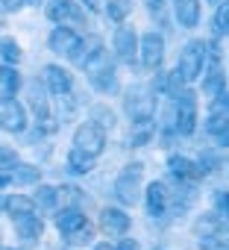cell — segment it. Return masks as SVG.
<instances>
[{
    "mask_svg": "<svg viewBox=\"0 0 229 250\" xmlns=\"http://www.w3.org/2000/svg\"><path fill=\"white\" fill-rule=\"evenodd\" d=\"M30 103H33V109H36V118H38V121H50V109H47V100H44L41 94H36V91H33Z\"/></svg>",
    "mask_w": 229,
    "mask_h": 250,
    "instance_id": "cell-29",
    "label": "cell"
},
{
    "mask_svg": "<svg viewBox=\"0 0 229 250\" xmlns=\"http://www.w3.org/2000/svg\"><path fill=\"white\" fill-rule=\"evenodd\" d=\"M114 50H118V59L121 62H135V53H138V39L130 27H118L114 33Z\"/></svg>",
    "mask_w": 229,
    "mask_h": 250,
    "instance_id": "cell-11",
    "label": "cell"
},
{
    "mask_svg": "<svg viewBox=\"0 0 229 250\" xmlns=\"http://www.w3.org/2000/svg\"><path fill=\"white\" fill-rule=\"evenodd\" d=\"M91 235H94V229H91V224H85L82 229H76V232L65 235V241H71V244H88V241H91Z\"/></svg>",
    "mask_w": 229,
    "mask_h": 250,
    "instance_id": "cell-30",
    "label": "cell"
},
{
    "mask_svg": "<svg viewBox=\"0 0 229 250\" xmlns=\"http://www.w3.org/2000/svg\"><path fill=\"white\" fill-rule=\"evenodd\" d=\"M130 9H133V0H109V15L114 21H124L130 15Z\"/></svg>",
    "mask_w": 229,
    "mask_h": 250,
    "instance_id": "cell-26",
    "label": "cell"
},
{
    "mask_svg": "<svg viewBox=\"0 0 229 250\" xmlns=\"http://www.w3.org/2000/svg\"><path fill=\"white\" fill-rule=\"evenodd\" d=\"M147 6H150V9H159V12H162V9H165V0H147Z\"/></svg>",
    "mask_w": 229,
    "mask_h": 250,
    "instance_id": "cell-35",
    "label": "cell"
},
{
    "mask_svg": "<svg viewBox=\"0 0 229 250\" xmlns=\"http://www.w3.org/2000/svg\"><path fill=\"white\" fill-rule=\"evenodd\" d=\"M203 91H206V97H214V94L223 91V74H220L217 68L209 71V77H206V83H203Z\"/></svg>",
    "mask_w": 229,
    "mask_h": 250,
    "instance_id": "cell-23",
    "label": "cell"
},
{
    "mask_svg": "<svg viewBox=\"0 0 229 250\" xmlns=\"http://www.w3.org/2000/svg\"><path fill=\"white\" fill-rule=\"evenodd\" d=\"M3 209H6L12 218L36 215V200H33L30 194H12V197H3Z\"/></svg>",
    "mask_w": 229,
    "mask_h": 250,
    "instance_id": "cell-16",
    "label": "cell"
},
{
    "mask_svg": "<svg viewBox=\"0 0 229 250\" xmlns=\"http://www.w3.org/2000/svg\"><path fill=\"white\" fill-rule=\"evenodd\" d=\"M103 147H106V133H103L100 124H94V121L79 124L76 133H74V150H82L88 156H100Z\"/></svg>",
    "mask_w": 229,
    "mask_h": 250,
    "instance_id": "cell-1",
    "label": "cell"
},
{
    "mask_svg": "<svg viewBox=\"0 0 229 250\" xmlns=\"http://www.w3.org/2000/svg\"><path fill=\"white\" fill-rule=\"evenodd\" d=\"M76 47H79V39H76V33L71 30V27H56L53 33H50V50L53 53H59V56H74L76 53Z\"/></svg>",
    "mask_w": 229,
    "mask_h": 250,
    "instance_id": "cell-8",
    "label": "cell"
},
{
    "mask_svg": "<svg viewBox=\"0 0 229 250\" xmlns=\"http://www.w3.org/2000/svg\"><path fill=\"white\" fill-rule=\"evenodd\" d=\"M18 85H21V77L15 68H9V65L0 68V97H12L18 91Z\"/></svg>",
    "mask_w": 229,
    "mask_h": 250,
    "instance_id": "cell-20",
    "label": "cell"
},
{
    "mask_svg": "<svg viewBox=\"0 0 229 250\" xmlns=\"http://www.w3.org/2000/svg\"><path fill=\"white\" fill-rule=\"evenodd\" d=\"M85 3H88L91 9H97V6H100V0H85Z\"/></svg>",
    "mask_w": 229,
    "mask_h": 250,
    "instance_id": "cell-37",
    "label": "cell"
},
{
    "mask_svg": "<svg viewBox=\"0 0 229 250\" xmlns=\"http://www.w3.org/2000/svg\"><path fill=\"white\" fill-rule=\"evenodd\" d=\"M27 3H33V6H41V0H27Z\"/></svg>",
    "mask_w": 229,
    "mask_h": 250,
    "instance_id": "cell-39",
    "label": "cell"
},
{
    "mask_svg": "<svg viewBox=\"0 0 229 250\" xmlns=\"http://www.w3.org/2000/svg\"><path fill=\"white\" fill-rule=\"evenodd\" d=\"M12 180H9V174H0V188H3V186H9Z\"/></svg>",
    "mask_w": 229,
    "mask_h": 250,
    "instance_id": "cell-36",
    "label": "cell"
},
{
    "mask_svg": "<svg viewBox=\"0 0 229 250\" xmlns=\"http://www.w3.org/2000/svg\"><path fill=\"white\" fill-rule=\"evenodd\" d=\"M124 109H127V115H130L135 124H147V121L153 118L156 100H153L144 88H133V91L124 97Z\"/></svg>",
    "mask_w": 229,
    "mask_h": 250,
    "instance_id": "cell-4",
    "label": "cell"
},
{
    "mask_svg": "<svg viewBox=\"0 0 229 250\" xmlns=\"http://www.w3.org/2000/svg\"><path fill=\"white\" fill-rule=\"evenodd\" d=\"M68 165H71L76 174H88V171L94 168V156H88V153H82V150H71V153H68Z\"/></svg>",
    "mask_w": 229,
    "mask_h": 250,
    "instance_id": "cell-21",
    "label": "cell"
},
{
    "mask_svg": "<svg viewBox=\"0 0 229 250\" xmlns=\"http://www.w3.org/2000/svg\"><path fill=\"white\" fill-rule=\"evenodd\" d=\"M138 177H141V165H130L118 177V183H114V191H118V197L124 203H135L138 200Z\"/></svg>",
    "mask_w": 229,
    "mask_h": 250,
    "instance_id": "cell-7",
    "label": "cell"
},
{
    "mask_svg": "<svg viewBox=\"0 0 229 250\" xmlns=\"http://www.w3.org/2000/svg\"><path fill=\"white\" fill-rule=\"evenodd\" d=\"M114 250H138V241H135V238H124Z\"/></svg>",
    "mask_w": 229,
    "mask_h": 250,
    "instance_id": "cell-32",
    "label": "cell"
},
{
    "mask_svg": "<svg viewBox=\"0 0 229 250\" xmlns=\"http://www.w3.org/2000/svg\"><path fill=\"white\" fill-rule=\"evenodd\" d=\"M0 235H3V232H0Z\"/></svg>",
    "mask_w": 229,
    "mask_h": 250,
    "instance_id": "cell-44",
    "label": "cell"
},
{
    "mask_svg": "<svg viewBox=\"0 0 229 250\" xmlns=\"http://www.w3.org/2000/svg\"><path fill=\"white\" fill-rule=\"evenodd\" d=\"M0 162H15V150H9V147H0Z\"/></svg>",
    "mask_w": 229,
    "mask_h": 250,
    "instance_id": "cell-34",
    "label": "cell"
},
{
    "mask_svg": "<svg viewBox=\"0 0 229 250\" xmlns=\"http://www.w3.org/2000/svg\"><path fill=\"white\" fill-rule=\"evenodd\" d=\"M0 3H3V9L15 12V9H21V6H24V0H0Z\"/></svg>",
    "mask_w": 229,
    "mask_h": 250,
    "instance_id": "cell-33",
    "label": "cell"
},
{
    "mask_svg": "<svg viewBox=\"0 0 229 250\" xmlns=\"http://www.w3.org/2000/svg\"><path fill=\"white\" fill-rule=\"evenodd\" d=\"M47 18L56 21V24H68V21H82V12L76 9V3H71V0H53L47 6Z\"/></svg>",
    "mask_w": 229,
    "mask_h": 250,
    "instance_id": "cell-12",
    "label": "cell"
},
{
    "mask_svg": "<svg viewBox=\"0 0 229 250\" xmlns=\"http://www.w3.org/2000/svg\"><path fill=\"white\" fill-rule=\"evenodd\" d=\"M9 180H12V183H18V186L38 183V168H33V165H18V168L9 174Z\"/></svg>",
    "mask_w": 229,
    "mask_h": 250,
    "instance_id": "cell-22",
    "label": "cell"
},
{
    "mask_svg": "<svg viewBox=\"0 0 229 250\" xmlns=\"http://www.w3.org/2000/svg\"><path fill=\"white\" fill-rule=\"evenodd\" d=\"M56 197H59V188H53V186H38V191H36V206H44V209H50V206H56Z\"/></svg>",
    "mask_w": 229,
    "mask_h": 250,
    "instance_id": "cell-24",
    "label": "cell"
},
{
    "mask_svg": "<svg viewBox=\"0 0 229 250\" xmlns=\"http://www.w3.org/2000/svg\"><path fill=\"white\" fill-rule=\"evenodd\" d=\"M173 121H176V130H179L182 136L194 133V127H197V97H194L191 91H179V94H176Z\"/></svg>",
    "mask_w": 229,
    "mask_h": 250,
    "instance_id": "cell-3",
    "label": "cell"
},
{
    "mask_svg": "<svg viewBox=\"0 0 229 250\" xmlns=\"http://www.w3.org/2000/svg\"><path fill=\"white\" fill-rule=\"evenodd\" d=\"M138 59H141V65L150 68V71L159 68L162 59H165V39H162L159 33L141 36V42H138Z\"/></svg>",
    "mask_w": 229,
    "mask_h": 250,
    "instance_id": "cell-6",
    "label": "cell"
},
{
    "mask_svg": "<svg viewBox=\"0 0 229 250\" xmlns=\"http://www.w3.org/2000/svg\"><path fill=\"white\" fill-rule=\"evenodd\" d=\"M220 250H229V241H223V244H220Z\"/></svg>",
    "mask_w": 229,
    "mask_h": 250,
    "instance_id": "cell-40",
    "label": "cell"
},
{
    "mask_svg": "<svg viewBox=\"0 0 229 250\" xmlns=\"http://www.w3.org/2000/svg\"><path fill=\"white\" fill-rule=\"evenodd\" d=\"M88 221H85V215L79 212V209H71V206H65L59 215H56V227H59V232L62 235H71V232H76V229H82Z\"/></svg>",
    "mask_w": 229,
    "mask_h": 250,
    "instance_id": "cell-14",
    "label": "cell"
},
{
    "mask_svg": "<svg viewBox=\"0 0 229 250\" xmlns=\"http://www.w3.org/2000/svg\"><path fill=\"white\" fill-rule=\"evenodd\" d=\"M168 168H171L173 177H179V180H197V177H200L197 165H194L188 156H171V159H168Z\"/></svg>",
    "mask_w": 229,
    "mask_h": 250,
    "instance_id": "cell-19",
    "label": "cell"
},
{
    "mask_svg": "<svg viewBox=\"0 0 229 250\" xmlns=\"http://www.w3.org/2000/svg\"><path fill=\"white\" fill-rule=\"evenodd\" d=\"M211 115H229V91H220L211 97V106H209Z\"/></svg>",
    "mask_w": 229,
    "mask_h": 250,
    "instance_id": "cell-28",
    "label": "cell"
},
{
    "mask_svg": "<svg viewBox=\"0 0 229 250\" xmlns=\"http://www.w3.org/2000/svg\"><path fill=\"white\" fill-rule=\"evenodd\" d=\"M94 250H112V244H97Z\"/></svg>",
    "mask_w": 229,
    "mask_h": 250,
    "instance_id": "cell-38",
    "label": "cell"
},
{
    "mask_svg": "<svg viewBox=\"0 0 229 250\" xmlns=\"http://www.w3.org/2000/svg\"><path fill=\"white\" fill-rule=\"evenodd\" d=\"M0 127L6 133H24L27 130V112L15 97H0Z\"/></svg>",
    "mask_w": 229,
    "mask_h": 250,
    "instance_id": "cell-5",
    "label": "cell"
},
{
    "mask_svg": "<svg viewBox=\"0 0 229 250\" xmlns=\"http://www.w3.org/2000/svg\"><path fill=\"white\" fill-rule=\"evenodd\" d=\"M214 203H217V212H220L223 218H229V191H220Z\"/></svg>",
    "mask_w": 229,
    "mask_h": 250,
    "instance_id": "cell-31",
    "label": "cell"
},
{
    "mask_svg": "<svg viewBox=\"0 0 229 250\" xmlns=\"http://www.w3.org/2000/svg\"><path fill=\"white\" fill-rule=\"evenodd\" d=\"M6 250H15V247H6Z\"/></svg>",
    "mask_w": 229,
    "mask_h": 250,
    "instance_id": "cell-43",
    "label": "cell"
},
{
    "mask_svg": "<svg viewBox=\"0 0 229 250\" xmlns=\"http://www.w3.org/2000/svg\"><path fill=\"white\" fill-rule=\"evenodd\" d=\"M176 18L182 27H197L200 21V0H176Z\"/></svg>",
    "mask_w": 229,
    "mask_h": 250,
    "instance_id": "cell-18",
    "label": "cell"
},
{
    "mask_svg": "<svg viewBox=\"0 0 229 250\" xmlns=\"http://www.w3.org/2000/svg\"><path fill=\"white\" fill-rule=\"evenodd\" d=\"M206 42H191L185 50H182V59H179V77L182 83H194L200 74H203V65H206Z\"/></svg>",
    "mask_w": 229,
    "mask_h": 250,
    "instance_id": "cell-2",
    "label": "cell"
},
{
    "mask_svg": "<svg viewBox=\"0 0 229 250\" xmlns=\"http://www.w3.org/2000/svg\"><path fill=\"white\" fill-rule=\"evenodd\" d=\"M214 30H217L220 36L229 33V0H226V3H220V9H217V15H214Z\"/></svg>",
    "mask_w": 229,
    "mask_h": 250,
    "instance_id": "cell-27",
    "label": "cell"
},
{
    "mask_svg": "<svg viewBox=\"0 0 229 250\" xmlns=\"http://www.w3.org/2000/svg\"><path fill=\"white\" fill-rule=\"evenodd\" d=\"M100 229H103L106 235H124V232L130 229V215L109 206V209L100 212Z\"/></svg>",
    "mask_w": 229,
    "mask_h": 250,
    "instance_id": "cell-10",
    "label": "cell"
},
{
    "mask_svg": "<svg viewBox=\"0 0 229 250\" xmlns=\"http://www.w3.org/2000/svg\"><path fill=\"white\" fill-rule=\"evenodd\" d=\"M15 229L24 241H36L44 232V221L38 215H24V218H15Z\"/></svg>",
    "mask_w": 229,
    "mask_h": 250,
    "instance_id": "cell-17",
    "label": "cell"
},
{
    "mask_svg": "<svg viewBox=\"0 0 229 250\" xmlns=\"http://www.w3.org/2000/svg\"><path fill=\"white\" fill-rule=\"evenodd\" d=\"M106 56V50H103V39L100 36H88L85 42H79V47H76V53L71 56L74 62H79V65H85V68H91L97 59H103Z\"/></svg>",
    "mask_w": 229,
    "mask_h": 250,
    "instance_id": "cell-9",
    "label": "cell"
},
{
    "mask_svg": "<svg viewBox=\"0 0 229 250\" xmlns=\"http://www.w3.org/2000/svg\"><path fill=\"white\" fill-rule=\"evenodd\" d=\"M209 3H217V0H209Z\"/></svg>",
    "mask_w": 229,
    "mask_h": 250,
    "instance_id": "cell-42",
    "label": "cell"
},
{
    "mask_svg": "<svg viewBox=\"0 0 229 250\" xmlns=\"http://www.w3.org/2000/svg\"><path fill=\"white\" fill-rule=\"evenodd\" d=\"M168 197H171V191H168L165 183H159V180L150 183V186H147V209H150V215H165Z\"/></svg>",
    "mask_w": 229,
    "mask_h": 250,
    "instance_id": "cell-13",
    "label": "cell"
},
{
    "mask_svg": "<svg viewBox=\"0 0 229 250\" xmlns=\"http://www.w3.org/2000/svg\"><path fill=\"white\" fill-rule=\"evenodd\" d=\"M44 80H47V88H50L53 94L71 91V74H68L65 68H59V65H47V68H44Z\"/></svg>",
    "mask_w": 229,
    "mask_h": 250,
    "instance_id": "cell-15",
    "label": "cell"
},
{
    "mask_svg": "<svg viewBox=\"0 0 229 250\" xmlns=\"http://www.w3.org/2000/svg\"><path fill=\"white\" fill-rule=\"evenodd\" d=\"M0 56H3L9 65H15V62L21 59V47H18V42H15V39H3V42H0Z\"/></svg>",
    "mask_w": 229,
    "mask_h": 250,
    "instance_id": "cell-25",
    "label": "cell"
},
{
    "mask_svg": "<svg viewBox=\"0 0 229 250\" xmlns=\"http://www.w3.org/2000/svg\"><path fill=\"white\" fill-rule=\"evenodd\" d=\"M0 209H3V197H0Z\"/></svg>",
    "mask_w": 229,
    "mask_h": 250,
    "instance_id": "cell-41",
    "label": "cell"
}]
</instances>
